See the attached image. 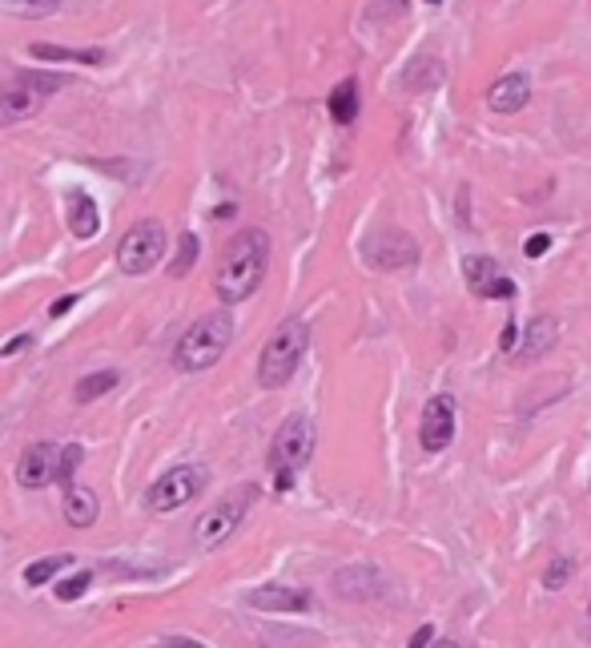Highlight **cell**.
Masks as SVG:
<instances>
[{"label":"cell","mask_w":591,"mask_h":648,"mask_svg":"<svg viewBox=\"0 0 591 648\" xmlns=\"http://www.w3.org/2000/svg\"><path fill=\"white\" fill-rule=\"evenodd\" d=\"M73 306H77V294H65V299L53 302L49 314H53V319H61V314H65V311H73Z\"/></svg>","instance_id":"obj_33"},{"label":"cell","mask_w":591,"mask_h":648,"mask_svg":"<svg viewBox=\"0 0 591 648\" xmlns=\"http://www.w3.org/2000/svg\"><path fill=\"white\" fill-rule=\"evenodd\" d=\"M515 331H519V326H515V323H507V331H503V338H499V347H503V350H511V347H515Z\"/></svg>","instance_id":"obj_35"},{"label":"cell","mask_w":591,"mask_h":648,"mask_svg":"<svg viewBox=\"0 0 591 648\" xmlns=\"http://www.w3.org/2000/svg\"><path fill=\"white\" fill-rule=\"evenodd\" d=\"M258 504V484H237L230 487L218 504H213L201 520H197L194 528V544L201 552H213V548H222L225 540L234 536L237 528H242V520L250 516V508Z\"/></svg>","instance_id":"obj_5"},{"label":"cell","mask_w":591,"mask_h":648,"mask_svg":"<svg viewBox=\"0 0 591 648\" xmlns=\"http://www.w3.org/2000/svg\"><path fill=\"white\" fill-rule=\"evenodd\" d=\"M117 379H121L117 371H93V374H85V379L77 383V403H97L101 395H109L113 386H117Z\"/></svg>","instance_id":"obj_21"},{"label":"cell","mask_w":591,"mask_h":648,"mask_svg":"<svg viewBox=\"0 0 591 648\" xmlns=\"http://www.w3.org/2000/svg\"><path fill=\"white\" fill-rule=\"evenodd\" d=\"M567 576H571V564H567V560H552V568H547V576H543V585L555 592V588H564Z\"/></svg>","instance_id":"obj_29"},{"label":"cell","mask_w":591,"mask_h":648,"mask_svg":"<svg viewBox=\"0 0 591 648\" xmlns=\"http://www.w3.org/2000/svg\"><path fill=\"white\" fill-rule=\"evenodd\" d=\"M57 479H61V448L57 443H33V448H25V455L16 463V484L40 491V487L57 484Z\"/></svg>","instance_id":"obj_11"},{"label":"cell","mask_w":591,"mask_h":648,"mask_svg":"<svg viewBox=\"0 0 591 648\" xmlns=\"http://www.w3.org/2000/svg\"><path fill=\"white\" fill-rule=\"evenodd\" d=\"M531 101V77L528 73H507L487 89V105L495 113H519Z\"/></svg>","instance_id":"obj_13"},{"label":"cell","mask_w":591,"mask_h":648,"mask_svg":"<svg viewBox=\"0 0 591 648\" xmlns=\"http://www.w3.org/2000/svg\"><path fill=\"white\" fill-rule=\"evenodd\" d=\"M230 338H234V314L230 311H213L201 314L173 347V367L185 374L210 371L222 362V355L230 350Z\"/></svg>","instance_id":"obj_2"},{"label":"cell","mask_w":591,"mask_h":648,"mask_svg":"<svg viewBox=\"0 0 591 648\" xmlns=\"http://www.w3.org/2000/svg\"><path fill=\"white\" fill-rule=\"evenodd\" d=\"M197 254H201V242H197V234H182V246H177V258H173L170 275L173 278H185L189 270H194Z\"/></svg>","instance_id":"obj_24"},{"label":"cell","mask_w":591,"mask_h":648,"mask_svg":"<svg viewBox=\"0 0 591 648\" xmlns=\"http://www.w3.org/2000/svg\"><path fill=\"white\" fill-rule=\"evenodd\" d=\"M89 585H93V572H77L73 580H65V585H57V600H81L89 592Z\"/></svg>","instance_id":"obj_26"},{"label":"cell","mask_w":591,"mask_h":648,"mask_svg":"<svg viewBox=\"0 0 591 648\" xmlns=\"http://www.w3.org/2000/svg\"><path fill=\"white\" fill-rule=\"evenodd\" d=\"M153 648H206L201 640H189V636H165V640H158Z\"/></svg>","instance_id":"obj_31"},{"label":"cell","mask_w":591,"mask_h":648,"mask_svg":"<svg viewBox=\"0 0 591 648\" xmlns=\"http://www.w3.org/2000/svg\"><path fill=\"white\" fill-rule=\"evenodd\" d=\"M101 516V499L93 487L69 484L65 487V520L73 528H93V520Z\"/></svg>","instance_id":"obj_15"},{"label":"cell","mask_w":591,"mask_h":648,"mask_svg":"<svg viewBox=\"0 0 591 648\" xmlns=\"http://www.w3.org/2000/svg\"><path fill=\"white\" fill-rule=\"evenodd\" d=\"M362 258L374 270H410L419 263V242L407 230H379L362 242Z\"/></svg>","instance_id":"obj_9"},{"label":"cell","mask_w":591,"mask_h":648,"mask_svg":"<svg viewBox=\"0 0 591 648\" xmlns=\"http://www.w3.org/2000/svg\"><path fill=\"white\" fill-rule=\"evenodd\" d=\"M0 9L13 16H25V21H40V16H53L61 9V0H0Z\"/></svg>","instance_id":"obj_22"},{"label":"cell","mask_w":591,"mask_h":648,"mask_svg":"<svg viewBox=\"0 0 591 648\" xmlns=\"http://www.w3.org/2000/svg\"><path fill=\"white\" fill-rule=\"evenodd\" d=\"M33 57L37 61H73V65H101L105 53L101 49H61V45H33Z\"/></svg>","instance_id":"obj_19"},{"label":"cell","mask_w":591,"mask_h":648,"mask_svg":"<svg viewBox=\"0 0 591 648\" xmlns=\"http://www.w3.org/2000/svg\"><path fill=\"white\" fill-rule=\"evenodd\" d=\"M65 564H69V556H45V560H37V564H28L25 568V585H49L53 576L61 572Z\"/></svg>","instance_id":"obj_25"},{"label":"cell","mask_w":591,"mask_h":648,"mask_svg":"<svg viewBox=\"0 0 591 648\" xmlns=\"http://www.w3.org/2000/svg\"><path fill=\"white\" fill-rule=\"evenodd\" d=\"M559 343V323H555L552 314H543V319H535V323L528 326V335H523V347L515 350L519 362H531V359H543L547 350Z\"/></svg>","instance_id":"obj_16"},{"label":"cell","mask_w":591,"mask_h":648,"mask_svg":"<svg viewBox=\"0 0 591 648\" xmlns=\"http://www.w3.org/2000/svg\"><path fill=\"white\" fill-rule=\"evenodd\" d=\"M21 347H28V335H21V338H13V343H9V347L0 350V359H13V355H16V350H21Z\"/></svg>","instance_id":"obj_34"},{"label":"cell","mask_w":591,"mask_h":648,"mask_svg":"<svg viewBox=\"0 0 591 648\" xmlns=\"http://www.w3.org/2000/svg\"><path fill=\"white\" fill-rule=\"evenodd\" d=\"M61 89H65L61 73H40V69L21 73L16 81H9V85L0 89V129L33 117V113H37L53 93H61Z\"/></svg>","instance_id":"obj_6"},{"label":"cell","mask_w":591,"mask_h":648,"mask_svg":"<svg viewBox=\"0 0 591 648\" xmlns=\"http://www.w3.org/2000/svg\"><path fill=\"white\" fill-rule=\"evenodd\" d=\"M306 347H310V326L302 323V319H286L270 335V343L262 347L258 383L266 386V391L286 386L294 379L298 367H302V359H306Z\"/></svg>","instance_id":"obj_3"},{"label":"cell","mask_w":591,"mask_h":648,"mask_svg":"<svg viewBox=\"0 0 591 648\" xmlns=\"http://www.w3.org/2000/svg\"><path fill=\"white\" fill-rule=\"evenodd\" d=\"M483 299H515V282L507 275H495L491 282H487V290H483Z\"/></svg>","instance_id":"obj_28"},{"label":"cell","mask_w":591,"mask_h":648,"mask_svg":"<svg viewBox=\"0 0 591 648\" xmlns=\"http://www.w3.org/2000/svg\"><path fill=\"white\" fill-rule=\"evenodd\" d=\"M463 275H467L471 290H475V294H483V290H487V282L499 275V266H495V258H487V254H475V258H467Z\"/></svg>","instance_id":"obj_23"},{"label":"cell","mask_w":591,"mask_h":648,"mask_svg":"<svg viewBox=\"0 0 591 648\" xmlns=\"http://www.w3.org/2000/svg\"><path fill=\"white\" fill-rule=\"evenodd\" d=\"M443 81V61H431V57H419V61L410 65L407 77H403V85L410 89V93H419V89H431Z\"/></svg>","instance_id":"obj_20"},{"label":"cell","mask_w":591,"mask_h":648,"mask_svg":"<svg viewBox=\"0 0 591 648\" xmlns=\"http://www.w3.org/2000/svg\"><path fill=\"white\" fill-rule=\"evenodd\" d=\"M547 246H552V238L535 234V238H528V242H523V254H528V258H543V254H547Z\"/></svg>","instance_id":"obj_30"},{"label":"cell","mask_w":591,"mask_h":648,"mask_svg":"<svg viewBox=\"0 0 591 648\" xmlns=\"http://www.w3.org/2000/svg\"><path fill=\"white\" fill-rule=\"evenodd\" d=\"M246 604L250 609H258V612H306L314 600H310V592H302V588L262 585V588H250Z\"/></svg>","instance_id":"obj_12"},{"label":"cell","mask_w":591,"mask_h":648,"mask_svg":"<svg viewBox=\"0 0 591 648\" xmlns=\"http://www.w3.org/2000/svg\"><path fill=\"white\" fill-rule=\"evenodd\" d=\"M165 242H170V234H165V225L158 218L129 225L125 238L117 242V266L125 275H149L165 258Z\"/></svg>","instance_id":"obj_7"},{"label":"cell","mask_w":591,"mask_h":648,"mask_svg":"<svg viewBox=\"0 0 591 648\" xmlns=\"http://www.w3.org/2000/svg\"><path fill=\"white\" fill-rule=\"evenodd\" d=\"M331 117L338 125H350L358 117V81L355 77H346L343 85H334V93H331Z\"/></svg>","instance_id":"obj_18"},{"label":"cell","mask_w":591,"mask_h":648,"mask_svg":"<svg viewBox=\"0 0 591 648\" xmlns=\"http://www.w3.org/2000/svg\"><path fill=\"white\" fill-rule=\"evenodd\" d=\"M427 648H463V645H455V640H431Z\"/></svg>","instance_id":"obj_36"},{"label":"cell","mask_w":591,"mask_h":648,"mask_svg":"<svg viewBox=\"0 0 591 648\" xmlns=\"http://www.w3.org/2000/svg\"><path fill=\"white\" fill-rule=\"evenodd\" d=\"M419 443L422 451H447L455 443V400L451 395H434L427 407H422V424H419Z\"/></svg>","instance_id":"obj_10"},{"label":"cell","mask_w":591,"mask_h":648,"mask_svg":"<svg viewBox=\"0 0 591 648\" xmlns=\"http://www.w3.org/2000/svg\"><path fill=\"white\" fill-rule=\"evenodd\" d=\"M266 266H270V234L258 230V225L237 230V234L225 242L222 258H218L213 294H218L225 306H237V302L254 299V290H258L262 278H266Z\"/></svg>","instance_id":"obj_1"},{"label":"cell","mask_w":591,"mask_h":648,"mask_svg":"<svg viewBox=\"0 0 591 648\" xmlns=\"http://www.w3.org/2000/svg\"><path fill=\"white\" fill-rule=\"evenodd\" d=\"M314 443H318V427L310 415H290L278 436L270 443V472H274V487L278 491H290L298 479V472L310 463L314 455Z\"/></svg>","instance_id":"obj_4"},{"label":"cell","mask_w":591,"mask_h":648,"mask_svg":"<svg viewBox=\"0 0 591 648\" xmlns=\"http://www.w3.org/2000/svg\"><path fill=\"white\" fill-rule=\"evenodd\" d=\"M334 592L343 600H374L379 597V572L367 564L343 568V572H334Z\"/></svg>","instance_id":"obj_14"},{"label":"cell","mask_w":591,"mask_h":648,"mask_svg":"<svg viewBox=\"0 0 591 648\" xmlns=\"http://www.w3.org/2000/svg\"><path fill=\"white\" fill-rule=\"evenodd\" d=\"M206 479H210V472H206L201 463H177V467H170V472L146 491V508L158 511V516L161 511L185 508V504L206 487Z\"/></svg>","instance_id":"obj_8"},{"label":"cell","mask_w":591,"mask_h":648,"mask_svg":"<svg viewBox=\"0 0 591 648\" xmlns=\"http://www.w3.org/2000/svg\"><path fill=\"white\" fill-rule=\"evenodd\" d=\"M431 640H434V628H431V624H422L419 633L410 636V645H407V648H427Z\"/></svg>","instance_id":"obj_32"},{"label":"cell","mask_w":591,"mask_h":648,"mask_svg":"<svg viewBox=\"0 0 591 648\" xmlns=\"http://www.w3.org/2000/svg\"><path fill=\"white\" fill-rule=\"evenodd\" d=\"M81 460H85V451L77 448V443H69V448H61V479L69 484L73 479V472L81 467Z\"/></svg>","instance_id":"obj_27"},{"label":"cell","mask_w":591,"mask_h":648,"mask_svg":"<svg viewBox=\"0 0 591 648\" xmlns=\"http://www.w3.org/2000/svg\"><path fill=\"white\" fill-rule=\"evenodd\" d=\"M69 230H73L81 242L101 230V210L89 194H73V198H69Z\"/></svg>","instance_id":"obj_17"},{"label":"cell","mask_w":591,"mask_h":648,"mask_svg":"<svg viewBox=\"0 0 591 648\" xmlns=\"http://www.w3.org/2000/svg\"><path fill=\"white\" fill-rule=\"evenodd\" d=\"M427 4H439V0H427Z\"/></svg>","instance_id":"obj_37"}]
</instances>
